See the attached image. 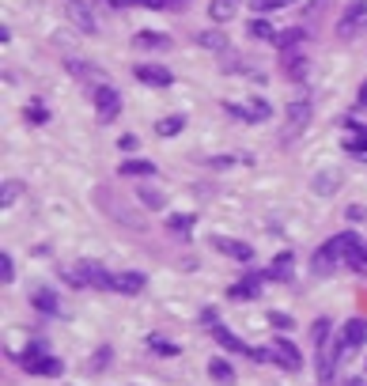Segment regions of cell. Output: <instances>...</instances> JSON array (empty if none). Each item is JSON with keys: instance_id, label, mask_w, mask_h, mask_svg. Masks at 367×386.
<instances>
[{"instance_id": "6da1fadb", "label": "cell", "mask_w": 367, "mask_h": 386, "mask_svg": "<svg viewBox=\"0 0 367 386\" xmlns=\"http://www.w3.org/2000/svg\"><path fill=\"white\" fill-rule=\"evenodd\" d=\"M310 114H314V106H310V95H296L288 102V114H284V140H299L303 137V129L310 125Z\"/></svg>"}, {"instance_id": "7a4b0ae2", "label": "cell", "mask_w": 367, "mask_h": 386, "mask_svg": "<svg viewBox=\"0 0 367 386\" xmlns=\"http://www.w3.org/2000/svg\"><path fill=\"white\" fill-rule=\"evenodd\" d=\"M69 277L76 280V288H114V273H106L99 261H76L69 266Z\"/></svg>"}, {"instance_id": "3957f363", "label": "cell", "mask_w": 367, "mask_h": 386, "mask_svg": "<svg viewBox=\"0 0 367 386\" xmlns=\"http://www.w3.org/2000/svg\"><path fill=\"white\" fill-rule=\"evenodd\" d=\"M363 23H367V0H352L348 12L337 20V39H356L363 31Z\"/></svg>"}, {"instance_id": "277c9868", "label": "cell", "mask_w": 367, "mask_h": 386, "mask_svg": "<svg viewBox=\"0 0 367 386\" xmlns=\"http://www.w3.org/2000/svg\"><path fill=\"white\" fill-rule=\"evenodd\" d=\"M95 114H99V121H114V118L121 114V95H118V88L99 83V88H95Z\"/></svg>"}, {"instance_id": "5b68a950", "label": "cell", "mask_w": 367, "mask_h": 386, "mask_svg": "<svg viewBox=\"0 0 367 386\" xmlns=\"http://www.w3.org/2000/svg\"><path fill=\"white\" fill-rule=\"evenodd\" d=\"M345 356V341H326V345H318V379L329 382L333 379V371H337V360Z\"/></svg>"}, {"instance_id": "8992f818", "label": "cell", "mask_w": 367, "mask_h": 386, "mask_svg": "<svg viewBox=\"0 0 367 386\" xmlns=\"http://www.w3.org/2000/svg\"><path fill=\"white\" fill-rule=\"evenodd\" d=\"M64 12H69V20L76 23L83 34H95L99 31V20L91 15V4H83V0H69V4H64Z\"/></svg>"}, {"instance_id": "52a82bcc", "label": "cell", "mask_w": 367, "mask_h": 386, "mask_svg": "<svg viewBox=\"0 0 367 386\" xmlns=\"http://www.w3.org/2000/svg\"><path fill=\"white\" fill-rule=\"evenodd\" d=\"M272 360H277L280 367H288V371H299V367H303L299 348L291 345V341H284V337H280V341H272Z\"/></svg>"}, {"instance_id": "ba28073f", "label": "cell", "mask_w": 367, "mask_h": 386, "mask_svg": "<svg viewBox=\"0 0 367 386\" xmlns=\"http://www.w3.org/2000/svg\"><path fill=\"white\" fill-rule=\"evenodd\" d=\"M133 76L140 80V83H152V88H171V72L163 69V64H137L133 69Z\"/></svg>"}, {"instance_id": "9c48e42d", "label": "cell", "mask_w": 367, "mask_h": 386, "mask_svg": "<svg viewBox=\"0 0 367 386\" xmlns=\"http://www.w3.org/2000/svg\"><path fill=\"white\" fill-rule=\"evenodd\" d=\"M212 247L220 250V254H228V258H235V261H250V258H254V247H250V242L223 239V235H216V239H212Z\"/></svg>"}, {"instance_id": "30bf717a", "label": "cell", "mask_w": 367, "mask_h": 386, "mask_svg": "<svg viewBox=\"0 0 367 386\" xmlns=\"http://www.w3.org/2000/svg\"><path fill=\"white\" fill-rule=\"evenodd\" d=\"M363 337H367V322H363V318H352V322L345 326V333H341V341H345V356L352 352V348H360V345H363Z\"/></svg>"}, {"instance_id": "8fae6325", "label": "cell", "mask_w": 367, "mask_h": 386, "mask_svg": "<svg viewBox=\"0 0 367 386\" xmlns=\"http://www.w3.org/2000/svg\"><path fill=\"white\" fill-rule=\"evenodd\" d=\"M144 284H148V280L140 277V273H118V277H114V291H121V296H140Z\"/></svg>"}, {"instance_id": "7c38bea8", "label": "cell", "mask_w": 367, "mask_h": 386, "mask_svg": "<svg viewBox=\"0 0 367 386\" xmlns=\"http://www.w3.org/2000/svg\"><path fill=\"white\" fill-rule=\"evenodd\" d=\"M133 46H140V50H167L171 39H167V34H159V31H137L133 34Z\"/></svg>"}, {"instance_id": "4fadbf2b", "label": "cell", "mask_w": 367, "mask_h": 386, "mask_svg": "<svg viewBox=\"0 0 367 386\" xmlns=\"http://www.w3.org/2000/svg\"><path fill=\"white\" fill-rule=\"evenodd\" d=\"M239 4H242V0H212V4H209V15H212L216 23H228L231 15L239 12Z\"/></svg>"}, {"instance_id": "5bb4252c", "label": "cell", "mask_w": 367, "mask_h": 386, "mask_svg": "<svg viewBox=\"0 0 367 386\" xmlns=\"http://www.w3.org/2000/svg\"><path fill=\"white\" fill-rule=\"evenodd\" d=\"M247 34L258 42H277V31L269 27V20H261V15H254V20L247 23Z\"/></svg>"}, {"instance_id": "9a60e30c", "label": "cell", "mask_w": 367, "mask_h": 386, "mask_svg": "<svg viewBox=\"0 0 367 386\" xmlns=\"http://www.w3.org/2000/svg\"><path fill=\"white\" fill-rule=\"evenodd\" d=\"M291 269H296V258H291V254H277V261L269 266L265 277H272V280H288Z\"/></svg>"}, {"instance_id": "2e32d148", "label": "cell", "mask_w": 367, "mask_h": 386, "mask_svg": "<svg viewBox=\"0 0 367 386\" xmlns=\"http://www.w3.org/2000/svg\"><path fill=\"white\" fill-rule=\"evenodd\" d=\"M310 186H314V193L329 197V193L337 190V186H341V174H337V171H322V174L314 178V182H310Z\"/></svg>"}, {"instance_id": "e0dca14e", "label": "cell", "mask_w": 367, "mask_h": 386, "mask_svg": "<svg viewBox=\"0 0 367 386\" xmlns=\"http://www.w3.org/2000/svg\"><path fill=\"white\" fill-rule=\"evenodd\" d=\"M209 375L216 382H235V367L223 360V356H216V360H209Z\"/></svg>"}, {"instance_id": "ac0fdd59", "label": "cell", "mask_w": 367, "mask_h": 386, "mask_svg": "<svg viewBox=\"0 0 367 386\" xmlns=\"http://www.w3.org/2000/svg\"><path fill=\"white\" fill-rule=\"evenodd\" d=\"M269 114H272V106L265 99H250V106L242 110V118H250V121H265Z\"/></svg>"}, {"instance_id": "d6986e66", "label": "cell", "mask_w": 367, "mask_h": 386, "mask_svg": "<svg viewBox=\"0 0 367 386\" xmlns=\"http://www.w3.org/2000/svg\"><path fill=\"white\" fill-rule=\"evenodd\" d=\"M118 171L121 174H155V163H148V159H125Z\"/></svg>"}, {"instance_id": "ffe728a7", "label": "cell", "mask_w": 367, "mask_h": 386, "mask_svg": "<svg viewBox=\"0 0 367 386\" xmlns=\"http://www.w3.org/2000/svg\"><path fill=\"white\" fill-rule=\"evenodd\" d=\"M182 125H186V118H182V114H171V118H163V121L155 125V133H159V137H174Z\"/></svg>"}, {"instance_id": "44dd1931", "label": "cell", "mask_w": 367, "mask_h": 386, "mask_svg": "<svg viewBox=\"0 0 367 386\" xmlns=\"http://www.w3.org/2000/svg\"><path fill=\"white\" fill-rule=\"evenodd\" d=\"M197 42H201L205 50H223V46H228V39H223L220 31H201V34H197Z\"/></svg>"}, {"instance_id": "7402d4cb", "label": "cell", "mask_w": 367, "mask_h": 386, "mask_svg": "<svg viewBox=\"0 0 367 386\" xmlns=\"http://www.w3.org/2000/svg\"><path fill=\"white\" fill-rule=\"evenodd\" d=\"M231 296H235V299H250V296H258V277H250V280H239V284L231 288Z\"/></svg>"}, {"instance_id": "603a6c76", "label": "cell", "mask_w": 367, "mask_h": 386, "mask_svg": "<svg viewBox=\"0 0 367 386\" xmlns=\"http://www.w3.org/2000/svg\"><path fill=\"white\" fill-rule=\"evenodd\" d=\"M137 197L148 205V209H163V197H159V190H152V186H140Z\"/></svg>"}, {"instance_id": "cb8c5ba5", "label": "cell", "mask_w": 367, "mask_h": 386, "mask_svg": "<svg viewBox=\"0 0 367 386\" xmlns=\"http://www.w3.org/2000/svg\"><path fill=\"white\" fill-rule=\"evenodd\" d=\"M299 42H303V31H284V34H277V46H280V53H284V50H296Z\"/></svg>"}, {"instance_id": "d4e9b609", "label": "cell", "mask_w": 367, "mask_h": 386, "mask_svg": "<svg viewBox=\"0 0 367 386\" xmlns=\"http://www.w3.org/2000/svg\"><path fill=\"white\" fill-rule=\"evenodd\" d=\"M20 193H23V186H20V182H4V186H0V205L8 209V205H12Z\"/></svg>"}, {"instance_id": "484cf974", "label": "cell", "mask_w": 367, "mask_h": 386, "mask_svg": "<svg viewBox=\"0 0 367 386\" xmlns=\"http://www.w3.org/2000/svg\"><path fill=\"white\" fill-rule=\"evenodd\" d=\"M216 337H220V345H228L231 352H250V348L242 345V341H239V337H235V333H228V329H216Z\"/></svg>"}, {"instance_id": "4316f807", "label": "cell", "mask_w": 367, "mask_h": 386, "mask_svg": "<svg viewBox=\"0 0 367 386\" xmlns=\"http://www.w3.org/2000/svg\"><path fill=\"white\" fill-rule=\"evenodd\" d=\"M34 307L53 315V310H57V296H53V291H34Z\"/></svg>"}, {"instance_id": "83f0119b", "label": "cell", "mask_w": 367, "mask_h": 386, "mask_svg": "<svg viewBox=\"0 0 367 386\" xmlns=\"http://www.w3.org/2000/svg\"><path fill=\"white\" fill-rule=\"evenodd\" d=\"M152 352L155 356H178V345L167 341V337H152Z\"/></svg>"}, {"instance_id": "f1b7e54d", "label": "cell", "mask_w": 367, "mask_h": 386, "mask_svg": "<svg viewBox=\"0 0 367 386\" xmlns=\"http://www.w3.org/2000/svg\"><path fill=\"white\" fill-rule=\"evenodd\" d=\"M0 280H4V284H15V266H12V254H0Z\"/></svg>"}, {"instance_id": "f546056e", "label": "cell", "mask_w": 367, "mask_h": 386, "mask_svg": "<svg viewBox=\"0 0 367 386\" xmlns=\"http://www.w3.org/2000/svg\"><path fill=\"white\" fill-rule=\"evenodd\" d=\"M310 337H314V345H326L329 341V318H318V322L310 326Z\"/></svg>"}, {"instance_id": "4dcf8cb0", "label": "cell", "mask_w": 367, "mask_h": 386, "mask_svg": "<svg viewBox=\"0 0 367 386\" xmlns=\"http://www.w3.org/2000/svg\"><path fill=\"white\" fill-rule=\"evenodd\" d=\"M69 69H72V76H76V80H91V76H95V69H91L88 61H69Z\"/></svg>"}, {"instance_id": "1f68e13d", "label": "cell", "mask_w": 367, "mask_h": 386, "mask_svg": "<svg viewBox=\"0 0 367 386\" xmlns=\"http://www.w3.org/2000/svg\"><path fill=\"white\" fill-rule=\"evenodd\" d=\"M190 228H193V216H182V212H178V216H171V231L186 235V231H190Z\"/></svg>"}, {"instance_id": "d6a6232c", "label": "cell", "mask_w": 367, "mask_h": 386, "mask_svg": "<svg viewBox=\"0 0 367 386\" xmlns=\"http://www.w3.org/2000/svg\"><path fill=\"white\" fill-rule=\"evenodd\" d=\"M46 118H50V110H46L39 99H34L31 106H27V121H46Z\"/></svg>"}, {"instance_id": "836d02e7", "label": "cell", "mask_w": 367, "mask_h": 386, "mask_svg": "<svg viewBox=\"0 0 367 386\" xmlns=\"http://www.w3.org/2000/svg\"><path fill=\"white\" fill-rule=\"evenodd\" d=\"M291 0H254V12H272V8H288Z\"/></svg>"}, {"instance_id": "e575fe53", "label": "cell", "mask_w": 367, "mask_h": 386, "mask_svg": "<svg viewBox=\"0 0 367 386\" xmlns=\"http://www.w3.org/2000/svg\"><path fill=\"white\" fill-rule=\"evenodd\" d=\"M269 322L277 326V329H291V326H296V322H291V315H284V310H272Z\"/></svg>"}, {"instance_id": "d590c367", "label": "cell", "mask_w": 367, "mask_h": 386, "mask_svg": "<svg viewBox=\"0 0 367 386\" xmlns=\"http://www.w3.org/2000/svg\"><path fill=\"white\" fill-rule=\"evenodd\" d=\"M118 144H121V148H125V152H133V148H137V137H133V133H125V137H121V140H118Z\"/></svg>"}, {"instance_id": "8d00e7d4", "label": "cell", "mask_w": 367, "mask_h": 386, "mask_svg": "<svg viewBox=\"0 0 367 386\" xmlns=\"http://www.w3.org/2000/svg\"><path fill=\"white\" fill-rule=\"evenodd\" d=\"M137 4H144V8H167L171 0H137Z\"/></svg>"}, {"instance_id": "74e56055", "label": "cell", "mask_w": 367, "mask_h": 386, "mask_svg": "<svg viewBox=\"0 0 367 386\" xmlns=\"http://www.w3.org/2000/svg\"><path fill=\"white\" fill-rule=\"evenodd\" d=\"M360 106H367V83L360 88Z\"/></svg>"}, {"instance_id": "f35d334b", "label": "cell", "mask_w": 367, "mask_h": 386, "mask_svg": "<svg viewBox=\"0 0 367 386\" xmlns=\"http://www.w3.org/2000/svg\"><path fill=\"white\" fill-rule=\"evenodd\" d=\"M345 386H367V379H348Z\"/></svg>"}]
</instances>
